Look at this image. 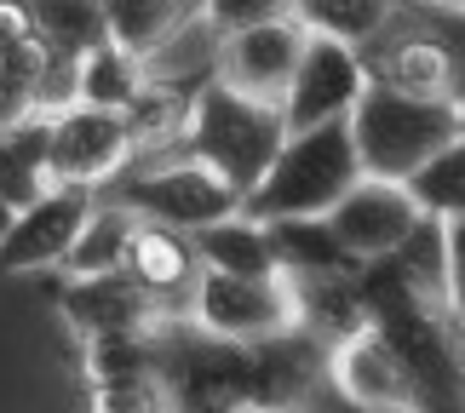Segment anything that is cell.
<instances>
[{
	"mask_svg": "<svg viewBox=\"0 0 465 413\" xmlns=\"http://www.w3.org/2000/svg\"><path fill=\"white\" fill-rule=\"evenodd\" d=\"M362 299L368 321L391 339L408 379L420 390V408H465V328L442 304L420 299L385 259L362 264Z\"/></svg>",
	"mask_w": 465,
	"mask_h": 413,
	"instance_id": "1",
	"label": "cell"
},
{
	"mask_svg": "<svg viewBox=\"0 0 465 413\" xmlns=\"http://www.w3.org/2000/svg\"><path fill=\"white\" fill-rule=\"evenodd\" d=\"M288 138V121H282V103L276 98H253V93H236L230 81L207 75L190 98V115H184V155H195L202 167H213L236 190V202L259 184V172L271 167V155L282 150Z\"/></svg>",
	"mask_w": 465,
	"mask_h": 413,
	"instance_id": "2",
	"label": "cell"
},
{
	"mask_svg": "<svg viewBox=\"0 0 465 413\" xmlns=\"http://www.w3.org/2000/svg\"><path fill=\"white\" fill-rule=\"evenodd\" d=\"M356 178H362V161H356L351 121L333 115V121H316V127L282 138V150L259 172V184L242 195V212H253V219L328 212Z\"/></svg>",
	"mask_w": 465,
	"mask_h": 413,
	"instance_id": "3",
	"label": "cell"
},
{
	"mask_svg": "<svg viewBox=\"0 0 465 413\" xmlns=\"http://www.w3.org/2000/svg\"><path fill=\"white\" fill-rule=\"evenodd\" d=\"M345 121H351L362 172L408 178L425 155H437L449 138H460L465 98H425V93H402V86L368 81Z\"/></svg>",
	"mask_w": 465,
	"mask_h": 413,
	"instance_id": "4",
	"label": "cell"
},
{
	"mask_svg": "<svg viewBox=\"0 0 465 413\" xmlns=\"http://www.w3.org/2000/svg\"><path fill=\"white\" fill-rule=\"evenodd\" d=\"M190 321L207 339L253 345V339L299 328V293L293 276H224V270H195L190 281Z\"/></svg>",
	"mask_w": 465,
	"mask_h": 413,
	"instance_id": "5",
	"label": "cell"
},
{
	"mask_svg": "<svg viewBox=\"0 0 465 413\" xmlns=\"http://www.w3.org/2000/svg\"><path fill=\"white\" fill-rule=\"evenodd\" d=\"M133 161V133L121 110H98V103H64L46 115V178L52 184H81L104 190L127 172Z\"/></svg>",
	"mask_w": 465,
	"mask_h": 413,
	"instance_id": "6",
	"label": "cell"
},
{
	"mask_svg": "<svg viewBox=\"0 0 465 413\" xmlns=\"http://www.w3.org/2000/svg\"><path fill=\"white\" fill-rule=\"evenodd\" d=\"M115 202H127L138 219L150 224H173V230H202L224 212H236V190L224 184L213 167H202L195 155H178V161H161V167L115 184Z\"/></svg>",
	"mask_w": 465,
	"mask_h": 413,
	"instance_id": "7",
	"label": "cell"
},
{
	"mask_svg": "<svg viewBox=\"0 0 465 413\" xmlns=\"http://www.w3.org/2000/svg\"><path fill=\"white\" fill-rule=\"evenodd\" d=\"M322 219H328L333 241L345 247L356 264H373V259L397 253V247L408 241V230H414L425 212H420L414 195H408L402 178L362 172V178H356V184L339 195L328 212H322Z\"/></svg>",
	"mask_w": 465,
	"mask_h": 413,
	"instance_id": "8",
	"label": "cell"
},
{
	"mask_svg": "<svg viewBox=\"0 0 465 413\" xmlns=\"http://www.w3.org/2000/svg\"><path fill=\"white\" fill-rule=\"evenodd\" d=\"M362 86H368V75H362L356 46L305 29L299 64L288 75V93H282V121H288V133H305V127H316V121L351 115V103H356Z\"/></svg>",
	"mask_w": 465,
	"mask_h": 413,
	"instance_id": "9",
	"label": "cell"
},
{
	"mask_svg": "<svg viewBox=\"0 0 465 413\" xmlns=\"http://www.w3.org/2000/svg\"><path fill=\"white\" fill-rule=\"evenodd\" d=\"M86 207H93V190L81 184H46L35 202H24L12 212L6 236H0V270L24 276V270H58L69 241L81 236Z\"/></svg>",
	"mask_w": 465,
	"mask_h": 413,
	"instance_id": "10",
	"label": "cell"
},
{
	"mask_svg": "<svg viewBox=\"0 0 465 413\" xmlns=\"http://www.w3.org/2000/svg\"><path fill=\"white\" fill-rule=\"evenodd\" d=\"M299 46H305L299 17H264V24H247V29H224L219 46H213V75L230 81L236 93L282 103L288 75L299 64Z\"/></svg>",
	"mask_w": 465,
	"mask_h": 413,
	"instance_id": "11",
	"label": "cell"
},
{
	"mask_svg": "<svg viewBox=\"0 0 465 413\" xmlns=\"http://www.w3.org/2000/svg\"><path fill=\"white\" fill-rule=\"evenodd\" d=\"M58 310H64V321L81 339H98V333H155L161 321H173L167 304H161L133 270L69 276V287L58 293Z\"/></svg>",
	"mask_w": 465,
	"mask_h": 413,
	"instance_id": "12",
	"label": "cell"
},
{
	"mask_svg": "<svg viewBox=\"0 0 465 413\" xmlns=\"http://www.w3.org/2000/svg\"><path fill=\"white\" fill-rule=\"evenodd\" d=\"M397 17L356 52V58H362V75L380 81V86H402V93H425V98H465V93H454L460 64H454V52L442 46V34L408 29V24H397Z\"/></svg>",
	"mask_w": 465,
	"mask_h": 413,
	"instance_id": "13",
	"label": "cell"
},
{
	"mask_svg": "<svg viewBox=\"0 0 465 413\" xmlns=\"http://www.w3.org/2000/svg\"><path fill=\"white\" fill-rule=\"evenodd\" d=\"M322 368L333 373L339 397L356 402V408H420V390L408 379L402 356L391 350V339L373 328V321H362V328L345 333V339H333Z\"/></svg>",
	"mask_w": 465,
	"mask_h": 413,
	"instance_id": "14",
	"label": "cell"
},
{
	"mask_svg": "<svg viewBox=\"0 0 465 413\" xmlns=\"http://www.w3.org/2000/svg\"><path fill=\"white\" fill-rule=\"evenodd\" d=\"M322 362H328V350H322V339L305 333V328L253 339V345H247V390H253V408L305 402Z\"/></svg>",
	"mask_w": 465,
	"mask_h": 413,
	"instance_id": "15",
	"label": "cell"
},
{
	"mask_svg": "<svg viewBox=\"0 0 465 413\" xmlns=\"http://www.w3.org/2000/svg\"><path fill=\"white\" fill-rule=\"evenodd\" d=\"M190 247L202 259V270H224V276H276L282 259H276V241H271V224L253 219V212H224L202 230H190Z\"/></svg>",
	"mask_w": 465,
	"mask_h": 413,
	"instance_id": "16",
	"label": "cell"
},
{
	"mask_svg": "<svg viewBox=\"0 0 465 413\" xmlns=\"http://www.w3.org/2000/svg\"><path fill=\"white\" fill-rule=\"evenodd\" d=\"M98 17L115 46H127L133 58H155L161 46L202 24V0H98Z\"/></svg>",
	"mask_w": 465,
	"mask_h": 413,
	"instance_id": "17",
	"label": "cell"
},
{
	"mask_svg": "<svg viewBox=\"0 0 465 413\" xmlns=\"http://www.w3.org/2000/svg\"><path fill=\"white\" fill-rule=\"evenodd\" d=\"M121 270H133V276L173 310V299L190 293V281H195V270H202V259H195V247H190V230L138 219L133 247H127V264H121Z\"/></svg>",
	"mask_w": 465,
	"mask_h": 413,
	"instance_id": "18",
	"label": "cell"
},
{
	"mask_svg": "<svg viewBox=\"0 0 465 413\" xmlns=\"http://www.w3.org/2000/svg\"><path fill=\"white\" fill-rule=\"evenodd\" d=\"M46 184V110H29L0 127V202L17 212Z\"/></svg>",
	"mask_w": 465,
	"mask_h": 413,
	"instance_id": "19",
	"label": "cell"
},
{
	"mask_svg": "<svg viewBox=\"0 0 465 413\" xmlns=\"http://www.w3.org/2000/svg\"><path fill=\"white\" fill-rule=\"evenodd\" d=\"M133 230H138V212L127 202H93V207H86L81 236L69 241V253H64L58 270L64 276L121 270V264H127V247H133Z\"/></svg>",
	"mask_w": 465,
	"mask_h": 413,
	"instance_id": "20",
	"label": "cell"
},
{
	"mask_svg": "<svg viewBox=\"0 0 465 413\" xmlns=\"http://www.w3.org/2000/svg\"><path fill=\"white\" fill-rule=\"evenodd\" d=\"M144 86V58L115 46L110 34L93 41L75 58V103H98V110H127L133 93Z\"/></svg>",
	"mask_w": 465,
	"mask_h": 413,
	"instance_id": "21",
	"label": "cell"
},
{
	"mask_svg": "<svg viewBox=\"0 0 465 413\" xmlns=\"http://www.w3.org/2000/svg\"><path fill=\"white\" fill-rule=\"evenodd\" d=\"M271 224V241H276V259L282 270L293 276H316V270H356V259L333 241V230L322 212H299V219H264Z\"/></svg>",
	"mask_w": 465,
	"mask_h": 413,
	"instance_id": "22",
	"label": "cell"
},
{
	"mask_svg": "<svg viewBox=\"0 0 465 413\" xmlns=\"http://www.w3.org/2000/svg\"><path fill=\"white\" fill-rule=\"evenodd\" d=\"M402 6H408V0H293V17L311 34H333V41H345V46L362 52Z\"/></svg>",
	"mask_w": 465,
	"mask_h": 413,
	"instance_id": "23",
	"label": "cell"
},
{
	"mask_svg": "<svg viewBox=\"0 0 465 413\" xmlns=\"http://www.w3.org/2000/svg\"><path fill=\"white\" fill-rule=\"evenodd\" d=\"M190 98L184 86L173 81H150L133 93V103L121 115H127V133H133V155L138 150H167V143H178V133H184V115H190Z\"/></svg>",
	"mask_w": 465,
	"mask_h": 413,
	"instance_id": "24",
	"label": "cell"
},
{
	"mask_svg": "<svg viewBox=\"0 0 465 413\" xmlns=\"http://www.w3.org/2000/svg\"><path fill=\"white\" fill-rule=\"evenodd\" d=\"M402 184L420 202V212H431V219H465V127L437 155H425Z\"/></svg>",
	"mask_w": 465,
	"mask_h": 413,
	"instance_id": "25",
	"label": "cell"
},
{
	"mask_svg": "<svg viewBox=\"0 0 465 413\" xmlns=\"http://www.w3.org/2000/svg\"><path fill=\"white\" fill-rule=\"evenodd\" d=\"M167 328V321H161ZM161 328L155 333H98L81 339V368L93 385H115V379H138V373H161Z\"/></svg>",
	"mask_w": 465,
	"mask_h": 413,
	"instance_id": "26",
	"label": "cell"
},
{
	"mask_svg": "<svg viewBox=\"0 0 465 413\" xmlns=\"http://www.w3.org/2000/svg\"><path fill=\"white\" fill-rule=\"evenodd\" d=\"M264 17H293V0H202V24H213V34L264 24Z\"/></svg>",
	"mask_w": 465,
	"mask_h": 413,
	"instance_id": "27",
	"label": "cell"
},
{
	"mask_svg": "<svg viewBox=\"0 0 465 413\" xmlns=\"http://www.w3.org/2000/svg\"><path fill=\"white\" fill-rule=\"evenodd\" d=\"M442 299L465 328V219H442Z\"/></svg>",
	"mask_w": 465,
	"mask_h": 413,
	"instance_id": "28",
	"label": "cell"
},
{
	"mask_svg": "<svg viewBox=\"0 0 465 413\" xmlns=\"http://www.w3.org/2000/svg\"><path fill=\"white\" fill-rule=\"evenodd\" d=\"M35 34V12L29 0H0V58H6L12 46H24Z\"/></svg>",
	"mask_w": 465,
	"mask_h": 413,
	"instance_id": "29",
	"label": "cell"
},
{
	"mask_svg": "<svg viewBox=\"0 0 465 413\" xmlns=\"http://www.w3.org/2000/svg\"><path fill=\"white\" fill-rule=\"evenodd\" d=\"M414 6H431V12H454V17H465V0H414Z\"/></svg>",
	"mask_w": 465,
	"mask_h": 413,
	"instance_id": "30",
	"label": "cell"
},
{
	"mask_svg": "<svg viewBox=\"0 0 465 413\" xmlns=\"http://www.w3.org/2000/svg\"><path fill=\"white\" fill-rule=\"evenodd\" d=\"M6 224H12V207H6V202H0V236H6Z\"/></svg>",
	"mask_w": 465,
	"mask_h": 413,
	"instance_id": "31",
	"label": "cell"
}]
</instances>
